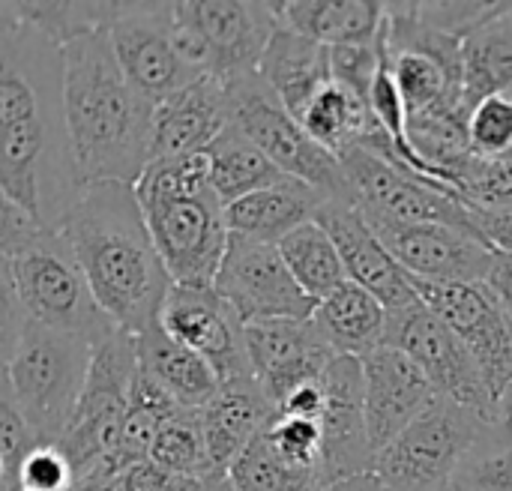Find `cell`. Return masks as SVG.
Listing matches in <instances>:
<instances>
[{
  "instance_id": "6da1fadb",
  "label": "cell",
  "mask_w": 512,
  "mask_h": 491,
  "mask_svg": "<svg viewBox=\"0 0 512 491\" xmlns=\"http://www.w3.org/2000/svg\"><path fill=\"white\" fill-rule=\"evenodd\" d=\"M63 105V48L0 3V195L57 228L81 195Z\"/></svg>"
},
{
  "instance_id": "7a4b0ae2",
  "label": "cell",
  "mask_w": 512,
  "mask_h": 491,
  "mask_svg": "<svg viewBox=\"0 0 512 491\" xmlns=\"http://www.w3.org/2000/svg\"><path fill=\"white\" fill-rule=\"evenodd\" d=\"M63 105L81 189L135 186L153 162L156 105L126 78L108 30L63 45Z\"/></svg>"
},
{
  "instance_id": "3957f363",
  "label": "cell",
  "mask_w": 512,
  "mask_h": 491,
  "mask_svg": "<svg viewBox=\"0 0 512 491\" xmlns=\"http://www.w3.org/2000/svg\"><path fill=\"white\" fill-rule=\"evenodd\" d=\"M69 240L99 306L129 336L159 324L174 288L153 243L135 186H87L57 225Z\"/></svg>"
},
{
  "instance_id": "277c9868",
  "label": "cell",
  "mask_w": 512,
  "mask_h": 491,
  "mask_svg": "<svg viewBox=\"0 0 512 491\" xmlns=\"http://www.w3.org/2000/svg\"><path fill=\"white\" fill-rule=\"evenodd\" d=\"M0 279L3 297L36 324L81 336L93 348L120 330L99 306L63 231L9 198H0Z\"/></svg>"
},
{
  "instance_id": "5b68a950",
  "label": "cell",
  "mask_w": 512,
  "mask_h": 491,
  "mask_svg": "<svg viewBox=\"0 0 512 491\" xmlns=\"http://www.w3.org/2000/svg\"><path fill=\"white\" fill-rule=\"evenodd\" d=\"M135 195L174 285L213 288L231 228L228 207L210 183L207 153L153 159Z\"/></svg>"
},
{
  "instance_id": "8992f818",
  "label": "cell",
  "mask_w": 512,
  "mask_h": 491,
  "mask_svg": "<svg viewBox=\"0 0 512 491\" xmlns=\"http://www.w3.org/2000/svg\"><path fill=\"white\" fill-rule=\"evenodd\" d=\"M93 345L36 324L3 297V390L12 393L39 444L66 438L87 384Z\"/></svg>"
},
{
  "instance_id": "52a82bcc",
  "label": "cell",
  "mask_w": 512,
  "mask_h": 491,
  "mask_svg": "<svg viewBox=\"0 0 512 491\" xmlns=\"http://www.w3.org/2000/svg\"><path fill=\"white\" fill-rule=\"evenodd\" d=\"M138 375V342L117 330L111 339L93 348L84 393L75 408V420L60 441L75 480L114 477L111 462L123 441L132 384Z\"/></svg>"
},
{
  "instance_id": "ba28073f",
  "label": "cell",
  "mask_w": 512,
  "mask_h": 491,
  "mask_svg": "<svg viewBox=\"0 0 512 491\" xmlns=\"http://www.w3.org/2000/svg\"><path fill=\"white\" fill-rule=\"evenodd\" d=\"M498 423L438 399L390 447L375 456V474L390 491H453L459 471Z\"/></svg>"
},
{
  "instance_id": "9c48e42d",
  "label": "cell",
  "mask_w": 512,
  "mask_h": 491,
  "mask_svg": "<svg viewBox=\"0 0 512 491\" xmlns=\"http://www.w3.org/2000/svg\"><path fill=\"white\" fill-rule=\"evenodd\" d=\"M225 87L231 102V123H237L279 165L282 174L324 192L330 201H354L342 159L324 150L303 129V123L279 102L261 72Z\"/></svg>"
},
{
  "instance_id": "30bf717a",
  "label": "cell",
  "mask_w": 512,
  "mask_h": 491,
  "mask_svg": "<svg viewBox=\"0 0 512 491\" xmlns=\"http://www.w3.org/2000/svg\"><path fill=\"white\" fill-rule=\"evenodd\" d=\"M387 345L408 354L441 399H450L477 411L489 423H498V399L492 396L477 360L423 300L390 312Z\"/></svg>"
},
{
  "instance_id": "8fae6325",
  "label": "cell",
  "mask_w": 512,
  "mask_h": 491,
  "mask_svg": "<svg viewBox=\"0 0 512 491\" xmlns=\"http://www.w3.org/2000/svg\"><path fill=\"white\" fill-rule=\"evenodd\" d=\"M411 285L417 297L462 339L501 405L512 387V315L492 285L423 279H411Z\"/></svg>"
},
{
  "instance_id": "7c38bea8",
  "label": "cell",
  "mask_w": 512,
  "mask_h": 491,
  "mask_svg": "<svg viewBox=\"0 0 512 491\" xmlns=\"http://www.w3.org/2000/svg\"><path fill=\"white\" fill-rule=\"evenodd\" d=\"M213 288L246 327L270 321H309L318 306L297 285L276 243L237 234H231Z\"/></svg>"
},
{
  "instance_id": "4fadbf2b",
  "label": "cell",
  "mask_w": 512,
  "mask_h": 491,
  "mask_svg": "<svg viewBox=\"0 0 512 491\" xmlns=\"http://www.w3.org/2000/svg\"><path fill=\"white\" fill-rule=\"evenodd\" d=\"M342 165L354 189V204L363 216H378L393 222L450 225L480 237L474 225V213L459 192L414 177L366 150L348 153Z\"/></svg>"
},
{
  "instance_id": "5bb4252c",
  "label": "cell",
  "mask_w": 512,
  "mask_h": 491,
  "mask_svg": "<svg viewBox=\"0 0 512 491\" xmlns=\"http://www.w3.org/2000/svg\"><path fill=\"white\" fill-rule=\"evenodd\" d=\"M114 54L126 78L153 102L162 105L198 78L174 42V3H117V18L108 27Z\"/></svg>"
},
{
  "instance_id": "9a60e30c",
  "label": "cell",
  "mask_w": 512,
  "mask_h": 491,
  "mask_svg": "<svg viewBox=\"0 0 512 491\" xmlns=\"http://www.w3.org/2000/svg\"><path fill=\"white\" fill-rule=\"evenodd\" d=\"M399 267L423 282H489L498 252L477 234L432 225V222H393L363 216Z\"/></svg>"
},
{
  "instance_id": "2e32d148",
  "label": "cell",
  "mask_w": 512,
  "mask_h": 491,
  "mask_svg": "<svg viewBox=\"0 0 512 491\" xmlns=\"http://www.w3.org/2000/svg\"><path fill=\"white\" fill-rule=\"evenodd\" d=\"M159 324L168 336L192 348L210 363V369L225 384L252 381V360L246 342V324L240 315L216 294V288H180L174 285Z\"/></svg>"
},
{
  "instance_id": "e0dca14e",
  "label": "cell",
  "mask_w": 512,
  "mask_h": 491,
  "mask_svg": "<svg viewBox=\"0 0 512 491\" xmlns=\"http://www.w3.org/2000/svg\"><path fill=\"white\" fill-rule=\"evenodd\" d=\"M177 18L204 33L216 54V78L231 84L261 72V60L279 30L276 3L192 0L174 3Z\"/></svg>"
},
{
  "instance_id": "ac0fdd59",
  "label": "cell",
  "mask_w": 512,
  "mask_h": 491,
  "mask_svg": "<svg viewBox=\"0 0 512 491\" xmlns=\"http://www.w3.org/2000/svg\"><path fill=\"white\" fill-rule=\"evenodd\" d=\"M324 393H327V405L318 423L324 435L321 477L327 486L336 480L369 474L375 468V450L366 426L363 360L336 357L324 372Z\"/></svg>"
},
{
  "instance_id": "d6986e66",
  "label": "cell",
  "mask_w": 512,
  "mask_h": 491,
  "mask_svg": "<svg viewBox=\"0 0 512 491\" xmlns=\"http://www.w3.org/2000/svg\"><path fill=\"white\" fill-rule=\"evenodd\" d=\"M246 342L255 381L276 405V411L294 390L318 381L327 372V366L339 357L324 342L312 318L246 327Z\"/></svg>"
},
{
  "instance_id": "ffe728a7",
  "label": "cell",
  "mask_w": 512,
  "mask_h": 491,
  "mask_svg": "<svg viewBox=\"0 0 512 491\" xmlns=\"http://www.w3.org/2000/svg\"><path fill=\"white\" fill-rule=\"evenodd\" d=\"M363 384L366 426L375 456L441 399L423 369L390 345L363 360Z\"/></svg>"
},
{
  "instance_id": "44dd1931",
  "label": "cell",
  "mask_w": 512,
  "mask_h": 491,
  "mask_svg": "<svg viewBox=\"0 0 512 491\" xmlns=\"http://www.w3.org/2000/svg\"><path fill=\"white\" fill-rule=\"evenodd\" d=\"M318 222L333 237L345 273L354 285L378 297L390 312L414 306L420 297L411 285V276L399 267L372 225L363 219L354 201H327L318 213Z\"/></svg>"
},
{
  "instance_id": "7402d4cb",
  "label": "cell",
  "mask_w": 512,
  "mask_h": 491,
  "mask_svg": "<svg viewBox=\"0 0 512 491\" xmlns=\"http://www.w3.org/2000/svg\"><path fill=\"white\" fill-rule=\"evenodd\" d=\"M231 126L228 87L216 75H204L153 114V159L207 153Z\"/></svg>"
},
{
  "instance_id": "603a6c76",
  "label": "cell",
  "mask_w": 512,
  "mask_h": 491,
  "mask_svg": "<svg viewBox=\"0 0 512 491\" xmlns=\"http://www.w3.org/2000/svg\"><path fill=\"white\" fill-rule=\"evenodd\" d=\"M276 414H279L276 405L267 399V393L255 378L240 384H225L219 390V396L201 411L204 438L219 477H228L234 462L270 426Z\"/></svg>"
},
{
  "instance_id": "cb8c5ba5",
  "label": "cell",
  "mask_w": 512,
  "mask_h": 491,
  "mask_svg": "<svg viewBox=\"0 0 512 491\" xmlns=\"http://www.w3.org/2000/svg\"><path fill=\"white\" fill-rule=\"evenodd\" d=\"M330 198L294 177H285L276 186H267L237 204H231L228 228L237 237L261 240V243H282L291 231L318 219L321 207Z\"/></svg>"
},
{
  "instance_id": "d4e9b609",
  "label": "cell",
  "mask_w": 512,
  "mask_h": 491,
  "mask_svg": "<svg viewBox=\"0 0 512 491\" xmlns=\"http://www.w3.org/2000/svg\"><path fill=\"white\" fill-rule=\"evenodd\" d=\"M279 24L324 45H375L387 6L375 0H288L276 3Z\"/></svg>"
},
{
  "instance_id": "484cf974",
  "label": "cell",
  "mask_w": 512,
  "mask_h": 491,
  "mask_svg": "<svg viewBox=\"0 0 512 491\" xmlns=\"http://www.w3.org/2000/svg\"><path fill=\"white\" fill-rule=\"evenodd\" d=\"M138 342V366L180 405L189 411H204L222 390L219 375L210 369L204 357H198L192 348L177 342L162 330V324H153Z\"/></svg>"
},
{
  "instance_id": "4316f807",
  "label": "cell",
  "mask_w": 512,
  "mask_h": 491,
  "mask_svg": "<svg viewBox=\"0 0 512 491\" xmlns=\"http://www.w3.org/2000/svg\"><path fill=\"white\" fill-rule=\"evenodd\" d=\"M261 78L279 96V102L300 120L309 102L333 81L330 48L279 24L264 60Z\"/></svg>"
},
{
  "instance_id": "83f0119b",
  "label": "cell",
  "mask_w": 512,
  "mask_h": 491,
  "mask_svg": "<svg viewBox=\"0 0 512 491\" xmlns=\"http://www.w3.org/2000/svg\"><path fill=\"white\" fill-rule=\"evenodd\" d=\"M312 324L339 357L366 360L387 345L390 309L360 285L348 282L315 306Z\"/></svg>"
},
{
  "instance_id": "f1b7e54d",
  "label": "cell",
  "mask_w": 512,
  "mask_h": 491,
  "mask_svg": "<svg viewBox=\"0 0 512 491\" xmlns=\"http://www.w3.org/2000/svg\"><path fill=\"white\" fill-rule=\"evenodd\" d=\"M300 123L324 150H330L339 159H345L354 150H363L381 132L372 102L357 96L336 78L309 102Z\"/></svg>"
},
{
  "instance_id": "f546056e",
  "label": "cell",
  "mask_w": 512,
  "mask_h": 491,
  "mask_svg": "<svg viewBox=\"0 0 512 491\" xmlns=\"http://www.w3.org/2000/svg\"><path fill=\"white\" fill-rule=\"evenodd\" d=\"M465 57V108L471 111L498 93L512 90V3L471 30L462 42Z\"/></svg>"
},
{
  "instance_id": "4dcf8cb0",
  "label": "cell",
  "mask_w": 512,
  "mask_h": 491,
  "mask_svg": "<svg viewBox=\"0 0 512 491\" xmlns=\"http://www.w3.org/2000/svg\"><path fill=\"white\" fill-rule=\"evenodd\" d=\"M210 159V183L225 207L282 183L288 174L279 171V165L237 126L231 123L207 150Z\"/></svg>"
},
{
  "instance_id": "1f68e13d",
  "label": "cell",
  "mask_w": 512,
  "mask_h": 491,
  "mask_svg": "<svg viewBox=\"0 0 512 491\" xmlns=\"http://www.w3.org/2000/svg\"><path fill=\"white\" fill-rule=\"evenodd\" d=\"M279 252H282L291 276L297 279V285L315 303L327 300L330 294H336L342 285L351 282L333 237L327 234V228L318 219L303 225V228H297V231H291L279 243Z\"/></svg>"
},
{
  "instance_id": "d6a6232c",
  "label": "cell",
  "mask_w": 512,
  "mask_h": 491,
  "mask_svg": "<svg viewBox=\"0 0 512 491\" xmlns=\"http://www.w3.org/2000/svg\"><path fill=\"white\" fill-rule=\"evenodd\" d=\"M180 405L138 366L135 384H132V399L126 411V426H123V441L120 450L111 462V471L120 474L138 462H147L150 447L156 435L177 417Z\"/></svg>"
},
{
  "instance_id": "836d02e7",
  "label": "cell",
  "mask_w": 512,
  "mask_h": 491,
  "mask_svg": "<svg viewBox=\"0 0 512 491\" xmlns=\"http://www.w3.org/2000/svg\"><path fill=\"white\" fill-rule=\"evenodd\" d=\"M147 459L177 480L201 483V480L219 477L213 468V459H210L207 438H204L201 411L180 408L177 417L156 435Z\"/></svg>"
},
{
  "instance_id": "e575fe53",
  "label": "cell",
  "mask_w": 512,
  "mask_h": 491,
  "mask_svg": "<svg viewBox=\"0 0 512 491\" xmlns=\"http://www.w3.org/2000/svg\"><path fill=\"white\" fill-rule=\"evenodd\" d=\"M228 483L234 491H318L324 486L318 471L288 462L270 444L267 432H261L234 462Z\"/></svg>"
},
{
  "instance_id": "d590c367",
  "label": "cell",
  "mask_w": 512,
  "mask_h": 491,
  "mask_svg": "<svg viewBox=\"0 0 512 491\" xmlns=\"http://www.w3.org/2000/svg\"><path fill=\"white\" fill-rule=\"evenodd\" d=\"M12 12L36 27L60 48L78 36L108 30L117 18V3H9Z\"/></svg>"
},
{
  "instance_id": "8d00e7d4",
  "label": "cell",
  "mask_w": 512,
  "mask_h": 491,
  "mask_svg": "<svg viewBox=\"0 0 512 491\" xmlns=\"http://www.w3.org/2000/svg\"><path fill=\"white\" fill-rule=\"evenodd\" d=\"M453 491H512V438L501 426L465 462Z\"/></svg>"
},
{
  "instance_id": "74e56055",
  "label": "cell",
  "mask_w": 512,
  "mask_h": 491,
  "mask_svg": "<svg viewBox=\"0 0 512 491\" xmlns=\"http://www.w3.org/2000/svg\"><path fill=\"white\" fill-rule=\"evenodd\" d=\"M462 195L471 210H512V153H474V159L462 171Z\"/></svg>"
},
{
  "instance_id": "f35d334b",
  "label": "cell",
  "mask_w": 512,
  "mask_h": 491,
  "mask_svg": "<svg viewBox=\"0 0 512 491\" xmlns=\"http://www.w3.org/2000/svg\"><path fill=\"white\" fill-rule=\"evenodd\" d=\"M39 444L12 393H0V486L3 491H21V468L30 450Z\"/></svg>"
},
{
  "instance_id": "ab89813d",
  "label": "cell",
  "mask_w": 512,
  "mask_h": 491,
  "mask_svg": "<svg viewBox=\"0 0 512 491\" xmlns=\"http://www.w3.org/2000/svg\"><path fill=\"white\" fill-rule=\"evenodd\" d=\"M270 444L294 465L300 468H312L321 474V462H324V435H321V423L309 420V417H291V414H276L270 420V426L264 429ZM324 480V477H321Z\"/></svg>"
},
{
  "instance_id": "60d3db41",
  "label": "cell",
  "mask_w": 512,
  "mask_h": 491,
  "mask_svg": "<svg viewBox=\"0 0 512 491\" xmlns=\"http://www.w3.org/2000/svg\"><path fill=\"white\" fill-rule=\"evenodd\" d=\"M468 135L477 156L512 153V93L483 99L468 117Z\"/></svg>"
},
{
  "instance_id": "b9f144b4",
  "label": "cell",
  "mask_w": 512,
  "mask_h": 491,
  "mask_svg": "<svg viewBox=\"0 0 512 491\" xmlns=\"http://www.w3.org/2000/svg\"><path fill=\"white\" fill-rule=\"evenodd\" d=\"M330 66H333V78L339 84H345L357 96L369 99L372 84H375L378 69H381V45L375 42V45H339V48H330Z\"/></svg>"
},
{
  "instance_id": "7bdbcfd3",
  "label": "cell",
  "mask_w": 512,
  "mask_h": 491,
  "mask_svg": "<svg viewBox=\"0 0 512 491\" xmlns=\"http://www.w3.org/2000/svg\"><path fill=\"white\" fill-rule=\"evenodd\" d=\"M189 483L192 480H177L147 459V462H138V465L126 468L114 477L75 480L69 491H183Z\"/></svg>"
},
{
  "instance_id": "ee69618b",
  "label": "cell",
  "mask_w": 512,
  "mask_h": 491,
  "mask_svg": "<svg viewBox=\"0 0 512 491\" xmlns=\"http://www.w3.org/2000/svg\"><path fill=\"white\" fill-rule=\"evenodd\" d=\"M75 483L72 465L57 444H36L21 468V489L69 491Z\"/></svg>"
},
{
  "instance_id": "f6af8a7d",
  "label": "cell",
  "mask_w": 512,
  "mask_h": 491,
  "mask_svg": "<svg viewBox=\"0 0 512 491\" xmlns=\"http://www.w3.org/2000/svg\"><path fill=\"white\" fill-rule=\"evenodd\" d=\"M414 6L423 24L462 39L501 9V3H414Z\"/></svg>"
},
{
  "instance_id": "bcb514c9",
  "label": "cell",
  "mask_w": 512,
  "mask_h": 491,
  "mask_svg": "<svg viewBox=\"0 0 512 491\" xmlns=\"http://www.w3.org/2000/svg\"><path fill=\"white\" fill-rule=\"evenodd\" d=\"M480 237L501 255H512V210H471Z\"/></svg>"
},
{
  "instance_id": "7dc6e473",
  "label": "cell",
  "mask_w": 512,
  "mask_h": 491,
  "mask_svg": "<svg viewBox=\"0 0 512 491\" xmlns=\"http://www.w3.org/2000/svg\"><path fill=\"white\" fill-rule=\"evenodd\" d=\"M489 285H492V291L501 297V303L507 306V312L512 315V255H501L498 252V261H495V270L489 276Z\"/></svg>"
},
{
  "instance_id": "c3c4849f",
  "label": "cell",
  "mask_w": 512,
  "mask_h": 491,
  "mask_svg": "<svg viewBox=\"0 0 512 491\" xmlns=\"http://www.w3.org/2000/svg\"><path fill=\"white\" fill-rule=\"evenodd\" d=\"M318 491H390V489L378 480V474H375V471H369V474H360V477H348V480L327 483V486H321Z\"/></svg>"
},
{
  "instance_id": "681fc988",
  "label": "cell",
  "mask_w": 512,
  "mask_h": 491,
  "mask_svg": "<svg viewBox=\"0 0 512 491\" xmlns=\"http://www.w3.org/2000/svg\"><path fill=\"white\" fill-rule=\"evenodd\" d=\"M498 426L512 438V390L504 393V399H501V405H498Z\"/></svg>"
},
{
  "instance_id": "f907efd6",
  "label": "cell",
  "mask_w": 512,
  "mask_h": 491,
  "mask_svg": "<svg viewBox=\"0 0 512 491\" xmlns=\"http://www.w3.org/2000/svg\"><path fill=\"white\" fill-rule=\"evenodd\" d=\"M183 491H234L228 477H213V480H201V483H189Z\"/></svg>"
},
{
  "instance_id": "816d5d0a",
  "label": "cell",
  "mask_w": 512,
  "mask_h": 491,
  "mask_svg": "<svg viewBox=\"0 0 512 491\" xmlns=\"http://www.w3.org/2000/svg\"><path fill=\"white\" fill-rule=\"evenodd\" d=\"M21 491H33V489H21Z\"/></svg>"
},
{
  "instance_id": "f5cc1de1",
  "label": "cell",
  "mask_w": 512,
  "mask_h": 491,
  "mask_svg": "<svg viewBox=\"0 0 512 491\" xmlns=\"http://www.w3.org/2000/svg\"><path fill=\"white\" fill-rule=\"evenodd\" d=\"M510 390H512V387H510Z\"/></svg>"
},
{
  "instance_id": "db71d44e",
  "label": "cell",
  "mask_w": 512,
  "mask_h": 491,
  "mask_svg": "<svg viewBox=\"0 0 512 491\" xmlns=\"http://www.w3.org/2000/svg\"><path fill=\"white\" fill-rule=\"evenodd\" d=\"M510 93H512V90H510Z\"/></svg>"
}]
</instances>
